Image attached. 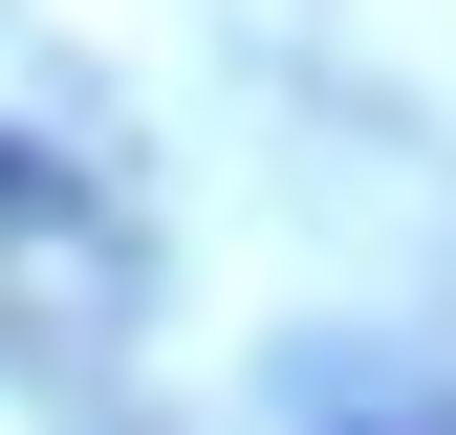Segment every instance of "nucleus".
Segmentation results:
<instances>
[{
	"label": "nucleus",
	"instance_id": "1",
	"mask_svg": "<svg viewBox=\"0 0 456 435\" xmlns=\"http://www.w3.org/2000/svg\"><path fill=\"white\" fill-rule=\"evenodd\" d=\"M0 240H66V175H44L22 131H0Z\"/></svg>",
	"mask_w": 456,
	"mask_h": 435
}]
</instances>
